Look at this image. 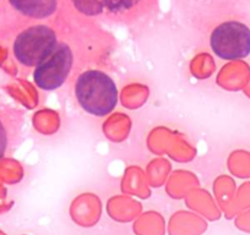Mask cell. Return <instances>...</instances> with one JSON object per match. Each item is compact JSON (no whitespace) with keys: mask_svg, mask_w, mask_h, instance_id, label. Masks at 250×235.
Masks as SVG:
<instances>
[{"mask_svg":"<svg viewBox=\"0 0 250 235\" xmlns=\"http://www.w3.org/2000/svg\"><path fill=\"white\" fill-rule=\"evenodd\" d=\"M65 1V0H64ZM83 22L131 26L148 19L158 8V0H66Z\"/></svg>","mask_w":250,"mask_h":235,"instance_id":"7a4b0ae2","label":"cell"},{"mask_svg":"<svg viewBox=\"0 0 250 235\" xmlns=\"http://www.w3.org/2000/svg\"><path fill=\"white\" fill-rule=\"evenodd\" d=\"M64 19L28 23L21 26L13 42L15 60L25 69H35L54 49L62 35Z\"/></svg>","mask_w":250,"mask_h":235,"instance_id":"3957f363","label":"cell"},{"mask_svg":"<svg viewBox=\"0 0 250 235\" xmlns=\"http://www.w3.org/2000/svg\"><path fill=\"white\" fill-rule=\"evenodd\" d=\"M74 96L78 104L93 117H105L118 104V87L107 73L87 69L78 74L74 81Z\"/></svg>","mask_w":250,"mask_h":235,"instance_id":"277c9868","label":"cell"},{"mask_svg":"<svg viewBox=\"0 0 250 235\" xmlns=\"http://www.w3.org/2000/svg\"><path fill=\"white\" fill-rule=\"evenodd\" d=\"M25 113L0 102V159L5 158L22 138Z\"/></svg>","mask_w":250,"mask_h":235,"instance_id":"52a82bcc","label":"cell"},{"mask_svg":"<svg viewBox=\"0 0 250 235\" xmlns=\"http://www.w3.org/2000/svg\"><path fill=\"white\" fill-rule=\"evenodd\" d=\"M0 1H1V0H0Z\"/></svg>","mask_w":250,"mask_h":235,"instance_id":"ba28073f","label":"cell"},{"mask_svg":"<svg viewBox=\"0 0 250 235\" xmlns=\"http://www.w3.org/2000/svg\"><path fill=\"white\" fill-rule=\"evenodd\" d=\"M71 31L73 28L65 18L62 35L54 49L33 69L32 80L40 90L50 92L60 88L73 78L81 64L86 48L81 42V36L75 37Z\"/></svg>","mask_w":250,"mask_h":235,"instance_id":"6da1fadb","label":"cell"},{"mask_svg":"<svg viewBox=\"0 0 250 235\" xmlns=\"http://www.w3.org/2000/svg\"><path fill=\"white\" fill-rule=\"evenodd\" d=\"M211 52L222 60H239L250 55V28L238 20H226L208 33Z\"/></svg>","mask_w":250,"mask_h":235,"instance_id":"5b68a950","label":"cell"},{"mask_svg":"<svg viewBox=\"0 0 250 235\" xmlns=\"http://www.w3.org/2000/svg\"><path fill=\"white\" fill-rule=\"evenodd\" d=\"M11 10L18 14L22 26L54 20L64 10V0H8Z\"/></svg>","mask_w":250,"mask_h":235,"instance_id":"8992f818","label":"cell"}]
</instances>
